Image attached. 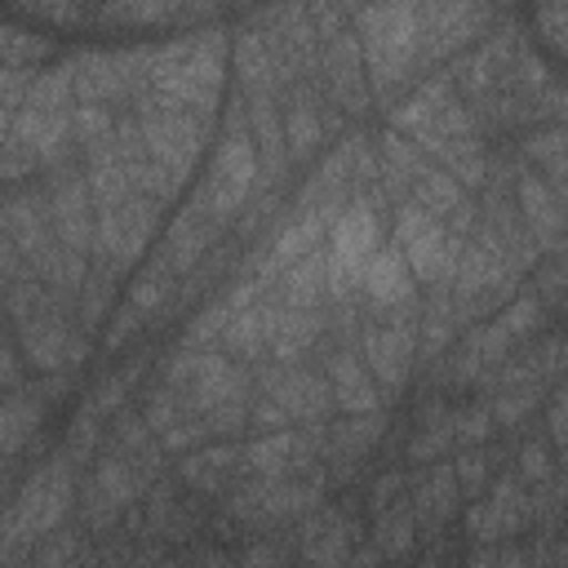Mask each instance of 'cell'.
I'll return each instance as SVG.
<instances>
[{"label":"cell","mask_w":568,"mask_h":568,"mask_svg":"<svg viewBox=\"0 0 568 568\" xmlns=\"http://www.w3.org/2000/svg\"><path fill=\"white\" fill-rule=\"evenodd\" d=\"M457 479H462L466 493L479 488V479H484V462H479V457H462V462H457Z\"/></svg>","instance_id":"obj_32"},{"label":"cell","mask_w":568,"mask_h":568,"mask_svg":"<svg viewBox=\"0 0 568 568\" xmlns=\"http://www.w3.org/2000/svg\"><path fill=\"white\" fill-rule=\"evenodd\" d=\"M155 204L160 200H151V195H142V200L129 195L115 209H98L102 217L93 222V248H98L102 271H120L142 253V244L155 226Z\"/></svg>","instance_id":"obj_5"},{"label":"cell","mask_w":568,"mask_h":568,"mask_svg":"<svg viewBox=\"0 0 568 568\" xmlns=\"http://www.w3.org/2000/svg\"><path fill=\"white\" fill-rule=\"evenodd\" d=\"M359 49L368 58V75L377 89H390L408 75V67L422 58V31H417V4L413 0H373L355 18Z\"/></svg>","instance_id":"obj_1"},{"label":"cell","mask_w":568,"mask_h":568,"mask_svg":"<svg viewBox=\"0 0 568 568\" xmlns=\"http://www.w3.org/2000/svg\"><path fill=\"white\" fill-rule=\"evenodd\" d=\"M320 337V315L311 306H271L266 311V346L280 355V359H293L302 355L311 342Z\"/></svg>","instance_id":"obj_14"},{"label":"cell","mask_w":568,"mask_h":568,"mask_svg":"<svg viewBox=\"0 0 568 568\" xmlns=\"http://www.w3.org/2000/svg\"><path fill=\"white\" fill-rule=\"evenodd\" d=\"M253 178H257L253 133L235 120L231 133H226V142H222L217 155H213V178H209V186H204V195H200V209H204L209 217H231V213H240L244 200H248V191H253Z\"/></svg>","instance_id":"obj_4"},{"label":"cell","mask_w":568,"mask_h":568,"mask_svg":"<svg viewBox=\"0 0 568 568\" xmlns=\"http://www.w3.org/2000/svg\"><path fill=\"white\" fill-rule=\"evenodd\" d=\"M328 80H333L342 102L359 98V44H355V36H337L333 40V49H328Z\"/></svg>","instance_id":"obj_23"},{"label":"cell","mask_w":568,"mask_h":568,"mask_svg":"<svg viewBox=\"0 0 568 568\" xmlns=\"http://www.w3.org/2000/svg\"><path fill=\"white\" fill-rule=\"evenodd\" d=\"M488 422H493V417H488L484 408H479V413H466V417L457 422V435H462V439H484V435H488Z\"/></svg>","instance_id":"obj_31"},{"label":"cell","mask_w":568,"mask_h":568,"mask_svg":"<svg viewBox=\"0 0 568 568\" xmlns=\"http://www.w3.org/2000/svg\"><path fill=\"white\" fill-rule=\"evenodd\" d=\"M320 133H324V124H320V111H311L306 102H297L288 115H284V142L302 155V151H311L315 142H320Z\"/></svg>","instance_id":"obj_27"},{"label":"cell","mask_w":568,"mask_h":568,"mask_svg":"<svg viewBox=\"0 0 568 568\" xmlns=\"http://www.w3.org/2000/svg\"><path fill=\"white\" fill-rule=\"evenodd\" d=\"M413 195H417V204L430 213V217H448L457 204H462V186H457V178L444 169V173H422L417 182H413Z\"/></svg>","instance_id":"obj_24"},{"label":"cell","mask_w":568,"mask_h":568,"mask_svg":"<svg viewBox=\"0 0 568 568\" xmlns=\"http://www.w3.org/2000/svg\"><path fill=\"white\" fill-rule=\"evenodd\" d=\"M328 368H333V399L346 408V413H355V417H368V413H377V390H373V382H368V373L355 364V355L351 351H337L333 359H328Z\"/></svg>","instance_id":"obj_16"},{"label":"cell","mask_w":568,"mask_h":568,"mask_svg":"<svg viewBox=\"0 0 568 568\" xmlns=\"http://www.w3.org/2000/svg\"><path fill=\"white\" fill-rule=\"evenodd\" d=\"M519 470H524V479H546V475H550L546 448H541V444H528V448L519 453Z\"/></svg>","instance_id":"obj_30"},{"label":"cell","mask_w":568,"mask_h":568,"mask_svg":"<svg viewBox=\"0 0 568 568\" xmlns=\"http://www.w3.org/2000/svg\"><path fill=\"white\" fill-rule=\"evenodd\" d=\"M519 209H524V222L532 226V240H537V244H555V240H559L568 213H564V204H559L537 178H524V182H519Z\"/></svg>","instance_id":"obj_17"},{"label":"cell","mask_w":568,"mask_h":568,"mask_svg":"<svg viewBox=\"0 0 568 568\" xmlns=\"http://www.w3.org/2000/svg\"><path fill=\"white\" fill-rule=\"evenodd\" d=\"M89 497H93V519H111L129 497H133V475H129V466L124 462H102L98 470H93V484H89Z\"/></svg>","instance_id":"obj_20"},{"label":"cell","mask_w":568,"mask_h":568,"mask_svg":"<svg viewBox=\"0 0 568 568\" xmlns=\"http://www.w3.org/2000/svg\"><path fill=\"white\" fill-rule=\"evenodd\" d=\"M541 27L559 49H568V13H541Z\"/></svg>","instance_id":"obj_33"},{"label":"cell","mask_w":568,"mask_h":568,"mask_svg":"<svg viewBox=\"0 0 568 568\" xmlns=\"http://www.w3.org/2000/svg\"><path fill=\"white\" fill-rule=\"evenodd\" d=\"M333 209H315V213H306V217H297L293 226H284L280 231V240H275V266H293V262H302V257H311L315 248H320V240L328 235V226H333V217H328Z\"/></svg>","instance_id":"obj_18"},{"label":"cell","mask_w":568,"mask_h":568,"mask_svg":"<svg viewBox=\"0 0 568 568\" xmlns=\"http://www.w3.org/2000/svg\"><path fill=\"white\" fill-rule=\"evenodd\" d=\"M200 138H204V115H195V111H155L142 120L146 155L178 178L191 173V164L200 155Z\"/></svg>","instance_id":"obj_6"},{"label":"cell","mask_w":568,"mask_h":568,"mask_svg":"<svg viewBox=\"0 0 568 568\" xmlns=\"http://www.w3.org/2000/svg\"><path fill=\"white\" fill-rule=\"evenodd\" d=\"M550 430H555V439H568V395H559L550 404Z\"/></svg>","instance_id":"obj_35"},{"label":"cell","mask_w":568,"mask_h":568,"mask_svg":"<svg viewBox=\"0 0 568 568\" xmlns=\"http://www.w3.org/2000/svg\"><path fill=\"white\" fill-rule=\"evenodd\" d=\"M67 497H71V484H67L62 470H44V475H36V479L27 484V493H22V501H18L13 515H9V537L49 532V528L62 519Z\"/></svg>","instance_id":"obj_8"},{"label":"cell","mask_w":568,"mask_h":568,"mask_svg":"<svg viewBox=\"0 0 568 568\" xmlns=\"http://www.w3.org/2000/svg\"><path fill=\"white\" fill-rule=\"evenodd\" d=\"M373 439H377V422H346V426L337 430V444H342V448H355V453H364Z\"/></svg>","instance_id":"obj_29"},{"label":"cell","mask_w":568,"mask_h":568,"mask_svg":"<svg viewBox=\"0 0 568 568\" xmlns=\"http://www.w3.org/2000/svg\"><path fill=\"white\" fill-rule=\"evenodd\" d=\"M89 182H62L53 195H49V213H53V226H58V240L75 253H84L93 244V222H89Z\"/></svg>","instance_id":"obj_11"},{"label":"cell","mask_w":568,"mask_h":568,"mask_svg":"<svg viewBox=\"0 0 568 568\" xmlns=\"http://www.w3.org/2000/svg\"><path fill=\"white\" fill-rule=\"evenodd\" d=\"M373 253H377V217L364 204H355L328 226V257H337L342 266L359 275Z\"/></svg>","instance_id":"obj_9"},{"label":"cell","mask_w":568,"mask_h":568,"mask_svg":"<svg viewBox=\"0 0 568 568\" xmlns=\"http://www.w3.org/2000/svg\"><path fill=\"white\" fill-rule=\"evenodd\" d=\"M266 395L288 413V417H320L328 408V386L315 377V373H302V368H288V373H266Z\"/></svg>","instance_id":"obj_13"},{"label":"cell","mask_w":568,"mask_h":568,"mask_svg":"<svg viewBox=\"0 0 568 568\" xmlns=\"http://www.w3.org/2000/svg\"><path fill=\"white\" fill-rule=\"evenodd\" d=\"M288 453H293V435H266V439H257V444L244 448V462L262 479H280L284 466H288Z\"/></svg>","instance_id":"obj_26"},{"label":"cell","mask_w":568,"mask_h":568,"mask_svg":"<svg viewBox=\"0 0 568 568\" xmlns=\"http://www.w3.org/2000/svg\"><path fill=\"white\" fill-rule=\"evenodd\" d=\"M209 244H213V217H209L204 209H191L186 217H178V226H173V235H169L164 262H169L173 271H186Z\"/></svg>","instance_id":"obj_19"},{"label":"cell","mask_w":568,"mask_h":568,"mask_svg":"<svg viewBox=\"0 0 568 568\" xmlns=\"http://www.w3.org/2000/svg\"><path fill=\"white\" fill-rule=\"evenodd\" d=\"M151 80L155 93L164 102V111H213L217 89H222V44L204 40V44H182L169 49L151 62Z\"/></svg>","instance_id":"obj_2"},{"label":"cell","mask_w":568,"mask_h":568,"mask_svg":"<svg viewBox=\"0 0 568 568\" xmlns=\"http://www.w3.org/2000/svg\"><path fill=\"white\" fill-rule=\"evenodd\" d=\"M364 355H368V368L377 373L382 386H404L408 377V359H413V328L408 324H395V328H373L364 337Z\"/></svg>","instance_id":"obj_12"},{"label":"cell","mask_w":568,"mask_h":568,"mask_svg":"<svg viewBox=\"0 0 568 568\" xmlns=\"http://www.w3.org/2000/svg\"><path fill=\"white\" fill-rule=\"evenodd\" d=\"M18 324H22V346H27V355H31L36 368L58 373V368H67V364H80L84 346L71 342L67 328H62L58 320H40V315H31V320H18Z\"/></svg>","instance_id":"obj_10"},{"label":"cell","mask_w":568,"mask_h":568,"mask_svg":"<svg viewBox=\"0 0 568 568\" xmlns=\"http://www.w3.org/2000/svg\"><path fill=\"white\" fill-rule=\"evenodd\" d=\"M280 284H284V302H288V306H315L320 293H324V253L315 248L311 257L293 262Z\"/></svg>","instance_id":"obj_22"},{"label":"cell","mask_w":568,"mask_h":568,"mask_svg":"<svg viewBox=\"0 0 568 568\" xmlns=\"http://www.w3.org/2000/svg\"><path fill=\"white\" fill-rule=\"evenodd\" d=\"M395 244H399V253L408 257L413 275L426 280V284L453 275V266H457V257H462V235L444 231L439 217H430L422 204H404V209L395 213Z\"/></svg>","instance_id":"obj_3"},{"label":"cell","mask_w":568,"mask_h":568,"mask_svg":"<svg viewBox=\"0 0 568 568\" xmlns=\"http://www.w3.org/2000/svg\"><path fill=\"white\" fill-rule=\"evenodd\" d=\"M528 408H532V386H524L519 395H506V399H497V408H493V422H497V426H510V422H519Z\"/></svg>","instance_id":"obj_28"},{"label":"cell","mask_w":568,"mask_h":568,"mask_svg":"<svg viewBox=\"0 0 568 568\" xmlns=\"http://www.w3.org/2000/svg\"><path fill=\"white\" fill-rule=\"evenodd\" d=\"M359 275H364L368 293H373L377 302L399 306V302L413 297V266H408V257L399 253V244H395V248H377V253L364 262Z\"/></svg>","instance_id":"obj_15"},{"label":"cell","mask_w":568,"mask_h":568,"mask_svg":"<svg viewBox=\"0 0 568 568\" xmlns=\"http://www.w3.org/2000/svg\"><path fill=\"white\" fill-rule=\"evenodd\" d=\"M479 22H484V4L479 0H422L417 4L422 53L439 58V53L457 49L466 36H475Z\"/></svg>","instance_id":"obj_7"},{"label":"cell","mask_w":568,"mask_h":568,"mask_svg":"<svg viewBox=\"0 0 568 568\" xmlns=\"http://www.w3.org/2000/svg\"><path fill=\"white\" fill-rule=\"evenodd\" d=\"M235 67H240L244 89L257 93V98L275 84V58H271V44H266L262 36H253V31L240 36V44H235Z\"/></svg>","instance_id":"obj_21"},{"label":"cell","mask_w":568,"mask_h":568,"mask_svg":"<svg viewBox=\"0 0 568 568\" xmlns=\"http://www.w3.org/2000/svg\"><path fill=\"white\" fill-rule=\"evenodd\" d=\"M448 444V430H430V435H417L413 439V457H430V453H439Z\"/></svg>","instance_id":"obj_34"},{"label":"cell","mask_w":568,"mask_h":568,"mask_svg":"<svg viewBox=\"0 0 568 568\" xmlns=\"http://www.w3.org/2000/svg\"><path fill=\"white\" fill-rule=\"evenodd\" d=\"M226 346H235V351H248V355H257L262 346H266V311H257V306H240L231 320H226Z\"/></svg>","instance_id":"obj_25"}]
</instances>
